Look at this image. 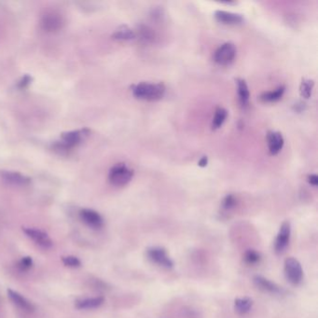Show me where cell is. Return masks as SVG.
I'll list each match as a JSON object with an SVG mask.
<instances>
[{
	"label": "cell",
	"instance_id": "cell-1",
	"mask_svg": "<svg viewBox=\"0 0 318 318\" xmlns=\"http://www.w3.org/2000/svg\"><path fill=\"white\" fill-rule=\"evenodd\" d=\"M133 95L141 100L157 101L162 99L165 94V87L162 83L140 82L132 89Z\"/></svg>",
	"mask_w": 318,
	"mask_h": 318
},
{
	"label": "cell",
	"instance_id": "cell-2",
	"mask_svg": "<svg viewBox=\"0 0 318 318\" xmlns=\"http://www.w3.org/2000/svg\"><path fill=\"white\" fill-rule=\"evenodd\" d=\"M134 177V171L124 163H118L111 168L108 175V180L113 186L123 187L128 184Z\"/></svg>",
	"mask_w": 318,
	"mask_h": 318
},
{
	"label": "cell",
	"instance_id": "cell-3",
	"mask_svg": "<svg viewBox=\"0 0 318 318\" xmlns=\"http://www.w3.org/2000/svg\"><path fill=\"white\" fill-rule=\"evenodd\" d=\"M285 278L292 285H299L303 278V270L300 262L294 257H287L285 261Z\"/></svg>",
	"mask_w": 318,
	"mask_h": 318
},
{
	"label": "cell",
	"instance_id": "cell-4",
	"mask_svg": "<svg viewBox=\"0 0 318 318\" xmlns=\"http://www.w3.org/2000/svg\"><path fill=\"white\" fill-rule=\"evenodd\" d=\"M147 256L149 259L163 268L171 269L174 267L173 261L168 256L167 252L160 246H152L148 248Z\"/></svg>",
	"mask_w": 318,
	"mask_h": 318
},
{
	"label": "cell",
	"instance_id": "cell-5",
	"mask_svg": "<svg viewBox=\"0 0 318 318\" xmlns=\"http://www.w3.org/2000/svg\"><path fill=\"white\" fill-rule=\"evenodd\" d=\"M40 25L47 33H56L64 27L65 20L61 14L57 12H48L42 17Z\"/></svg>",
	"mask_w": 318,
	"mask_h": 318
},
{
	"label": "cell",
	"instance_id": "cell-6",
	"mask_svg": "<svg viewBox=\"0 0 318 318\" xmlns=\"http://www.w3.org/2000/svg\"><path fill=\"white\" fill-rule=\"evenodd\" d=\"M90 131L88 129H81L77 131H70L64 133L61 135V145L65 150H70L79 145L86 136H88Z\"/></svg>",
	"mask_w": 318,
	"mask_h": 318
},
{
	"label": "cell",
	"instance_id": "cell-7",
	"mask_svg": "<svg viewBox=\"0 0 318 318\" xmlns=\"http://www.w3.org/2000/svg\"><path fill=\"white\" fill-rule=\"evenodd\" d=\"M236 56V48L235 45L230 42H227L218 47V50L215 51L214 60L219 66H229Z\"/></svg>",
	"mask_w": 318,
	"mask_h": 318
},
{
	"label": "cell",
	"instance_id": "cell-8",
	"mask_svg": "<svg viewBox=\"0 0 318 318\" xmlns=\"http://www.w3.org/2000/svg\"><path fill=\"white\" fill-rule=\"evenodd\" d=\"M22 232L25 234L29 239H31L37 246H39L41 248L49 249L53 245L52 240L50 239L49 235L41 229L25 227V228H22Z\"/></svg>",
	"mask_w": 318,
	"mask_h": 318
},
{
	"label": "cell",
	"instance_id": "cell-9",
	"mask_svg": "<svg viewBox=\"0 0 318 318\" xmlns=\"http://www.w3.org/2000/svg\"><path fill=\"white\" fill-rule=\"evenodd\" d=\"M79 218L91 229H100L104 226V219L102 216L93 209H81L79 211Z\"/></svg>",
	"mask_w": 318,
	"mask_h": 318
},
{
	"label": "cell",
	"instance_id": "cell-10",
	"mask_svg": "<svg viewBox=\"0 0 318 318\" xmlns=\"http://www.w3.org/2000/svg\"><path fill=\"white\" fill-rule=\"evenodd\" d=\"M291 227L288 221H285L280 227L279 233L275 239L274 250L277 254H282L285 252L291 240Z\"/></svg>",
	"mask_w": 318,
	"mask_h": 318
},
{
	"label": "cell",
	"instance_id": "cell-11",
	"mask_svg": "<svg viewBox=\"0 0 318 318\" xmlns=\"http://www.w3.org/2000/svg\"><path fill=\"white\" fill-rule=\"evenodd\" d=\"M1 179L5 181L8 184L17 187H25L31 183V179L26 176H23L21 173H18L15 171H8V170H1L0 171Z\"/></svg>",
	"mask_w": 318,
	"mask_h": 318
},
{
	"label": "cell",
	"instance_id": "cell-12",
	"mask_svg": "<svg viewBox=\"0 0 318 318\" xmlns=\"http://www.w3.org/2000/svg\"><path fill=\"white\" fill-rule=\"evenodd\" d=\"M8 296L10 298L12 303L14 305H16L17 307L20 308L22 311L27 312V313H33L36 310L35 305L30 301H28L25 297L22 296V294H20L17 291H12V290H8Z\"/></svg>",
	"mask_w": 318,
	"mask_h": 318
},
{
	"label": "cell",
	"instance_id": "cell-13",
	"mask_svg": "<svg viewBox=\"0 0 318 318\" xmlns=\"http://www.w3.org/2000/svg\"><path fill=\"white\" fill-rule=\"evenodd\" d=\"M254 284L258 290L271 294H281L283 291L279 285L261 275H256L254 277Z\"/></svg>",
	"mask_w": 318,
	"mask_h": 318
},
{
	"label": "cell",
	"instance_id": "cell-14",
	"mask_svg": "<svg viewBox=\"0 0 318 318\" xmlns=\"http://www.w3.org/2000/svg\"><path fill=\"white\" fill-rule=\"evenodd\" d=\"M269 151L272 155L278 154L284 146L283 135L278 132H270L267 135Z\"/></svg>",
	"mask_w": 318,
	"mask_h": 318
},
{
	"label": "cell",
	"instance_id": "cell-15",
	"mask_svg": "<svg viewBox=\"0 0 318 318\" xmlns=\"http://www.w3.org/2000/svg\"><path fill=\"white\" fill-rule=\"evenodd\" d=\"M215 17L218 22L224 24H239L241 22H243V20H244L240 14L224 11H216Z\"/></svg>",
	"mask_w": 318,
	"mask_h": 318
},
{
	"label": "cell",
	"instance_id": "cell-16",
	"mask_svg": "<svg viewBox=\"0 0 318 318\" xmlns=\"http://www.w3.org/2000/svg\"><path fill=\"white\" fill-rule=\"evenodd\" d=\"M105 302L104 297H95V298H87L78 300L76 302V308L78 310H88V309H95L100 307Z\"/></svg>",
	"mask_w": 318,
	"mask_h": 318
},
{
	"label": "cell",
	"instance_id": "cell-17",
	"mask_svg": "<svg viewBox=\"0 0 318 318\" xmlns=\"http://www.w3.org/2000/svg\"><path fill=\"white\" fill-rule=\"evenodd\" d=\"M237 88H238V95H239V100H240L241 105L243 106H246L249 103V90L247 87V84L246 81L242 78L237 79Z\"/></svg>",
	"mask_w": 318,
	"mask_h": 318
},
{
	"label": "cell",
	"instance_id": "cell-18",
	"mask_svg": "<svg viewBox=\"0 0 318 318\" xmlns=\"http://www.w3.org/2000/svg\"><path fill=\"white\" fill-rule=\"evenodd\" d=\"M253 306V301L250 298H238L235 302V311L240 314H246L250 312Z\"/></svg>",
	"mask_w": 318,
	"mask_h": 318
},
{
	"label": "cell",
	"instance_id": "cell-19",
	"mask_svg": "<svg viewBox=\"0 0 318 318\" xmlns=\"http://www.w3.org/2000/svg\"><path fill=\"white\" fill-rule=\"evenodd\" d=\"M112 37L117 40H131L135 38V33L127 25H122L114 32Z\"/></svg>",
	"mask_w": 318,
	"mask_h": 318
},
{
	"label": "cell",
	"instance_id": "cell-20",
	"mask_svg": "<svg viewBox=\"0 0 318 318\" xmlns=\"http://www.w3.org/2000/svg\"><path fill=\"white\" fill-rule=\"evenodd\" d=\"M227 116H228V111L225 108L223 107L217 108V110L215 112V116L213 118L212 128L214 130L220 128L225 123Z\"/></svg>",
	"mask_w": 318,
	"mask_h": 318
},
{
	"label": "cell",
	"instance_id": "cell-21",
	"mask_svg": "<svg viewBox=\"0 0 318 318\" xmlns=\"http://www.w3.org/2000/svg\"><path fill=\"white\" fill-rule=\"evenodd\" d=\"M285 93V87H279L274 91H271V92H267V93H264L263 95L261 96V99L263 102H276V101L280 100L282 98V96Z\"/></svg>",
	"mask_w": 318,
	"mask_h": 318
},
{
	"label": "cell",
	"instance_id": "cell-22",
	"mask_svg": "<svg viewBox=\"0 0 318 318\" xmlns=\"http://www.w3.org/2000/svg\"><path fill=\"white\" fill-rule=\"evenodd\" d=\"M261 259H262L261 254L254 249L247 250L244 255V261L248 265H255L257 263H259Z\"/></svg>",
	"mask_w": 318,
	"mask_h": 318
},
{
	"label": "cell",
	"instance_id": "cell-23",
	"mask_svg": "<svg viewBox=\"0 0 318 318\" xmlns=\"http://www.w3.org/2000/svg\"><path fill=\"white\" fill-rule=\"evenodd\" d=\"M313 81L310 79H303L301 87H300V92L302 97H304L305 99H308L311 97L312 95V91H313Z\"/></svg>",
	"mask_w": 318,
	"mask_h": 318
},
{
	"label": "cell",
	"instance_id": "cell-24",
	"mask_svg": "<svg viewBox=\"0 0 318 318\" xmlns=\"http://www.w3.org/2000/svg\"><path fill=\"white\" fill-rule=\"evenodd\" d=\"M140 39L144 42H152L155 39V34L153 33L152 29L148 26H141L139 29Z\"/></svg>",
	"mask_w": 318,
	"mask_h": 318
},
{
	"label": "cell",
	"instance_id": "cell-25",
	"mask_svg": "<svg viewBox=\"0 0 318 318\" xmlns=\"http://www.w3.org/2000/svg\"><path fill=\"white\" fill-rule=\"evenodd\" d=\"M62 263L69 268H78L81 265V262L76 256H64L62 257Z\"/></svg>",
	"mask_w": 318,
	"mask_h": 318
},
{
	"label": "cell",
	"instance_id": "cell-26",
	"mask_svg": "<svg viewBox=\"0 0 318 318\" xmlns=\"http://www.w3.org/2000/svg\"><path fill=\"white\" fill-rule=\"evenodd\" d=\"M34 262L33 258L31 257H23L19 261L18 263V268L20 269L22 272H26L28 270L33 267Z\"/></svg>",
	"mask_w": 318,
	"mask_h": 318
},
{
	"label": "cell",
	"instance_id": "cell-27",
	"mask_svg": "<svg viewBox=\"0 0 318 318\" xmlns=\"http://www.w3.org/2000/svg\"><path fill=\"white\" fill-rule=\"evenodd\" d=\"M236 206V198L235 196L229 194L227 195L224 198L223 201H222V207H223L225 210H229L232 208Z\"/></svg>",
	"mask_w": 318,
	"mask_h": 318
},
{
	"label": "cell",
	"instance_id": "cell-28",
	"mask_svg": "<svg viewBox=\"0 0 318 318\" xmlns=\"http://www.w3.org/2000/svg\"><path fill=\"white\" fill-rule=\"evenodd\" d=\"M31 80H32V78L30 77V76H24V77H22V79H21V81L19 82V87L21 88V89H24V88H26L28 85L30 84L31 82Z\"/></svg>",
	"mask_w": 318,
	"mask_h": 318
},
{
	"label": "cell",
	"instance_id": "cell-29",
	"mask_svg": "<svg viewBox=\"0 0 318 318\" xmlns=\"http://www.w3.org/2000/svg\"><path fill=\"white\" fill-rule=\"evenodd\" d=\"M308 182L311 185H313L314 187H316L318 185V177L316 175H311L308 178Z\"/></svg>",
	"mask_w": 318,
	"mask_h": 318
},
{
	"label": "cell",
	"instance_id": "cell-30",
	"mask_svg": "<svg viewBox=\"0 0 318 318\" xmlns=\"http://www.w3.org/2000/svg\"><path fill=\"white\" fill-rule=\"evenodd\" d=\"M207 162H208V160H207V157H203L201 160L199 161V166H201V167H205V166H207Z\"/></svg>",
	"mask_w": 318,
	"mask_h": 318
}]
</instances>
